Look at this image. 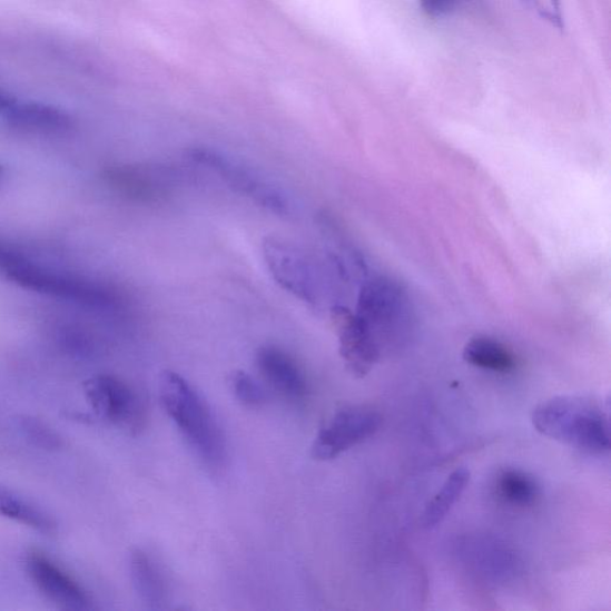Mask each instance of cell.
<instances>
[{
    "label": "cell",
    "mask_w": 611,
    "mask_h": 611,
    "mask_svg": "<svg viewBox=\"0 0 611 611\" xmlns=\"http://www.w3.org/2000/svg\"><path fill=\"white\" fill-rule=\"evenodd\" d=\"M536 432L590 454L610 451L609 407L593 395H559L533 411Z\"/></svg>",
    "instance_id": "obj_1"
},
{
    "label": "cell",
    "mask_w": 611,
    "mask_h": 611,
    "mask_svg": "<svg viewBox=\"0 0 611 611\" xmlns=\"http://www.w3.org/2000/svg\"><path fill=\"white\" fill-rule=\"evenodd\" d=\"M159 398L178 432L209 470H221L227 460L226 441L200 393L184 376L167 371L160 376Z\"/></svg>",
    "instance_id": "obj_2"
},
{
    "label": "cell",
    "mask_w": 611,
    "mask_h": 611,
    "mask_svg": "<svg viewBox=\"0 0 611 611\" xmlns=\"http://www.w3.org/2000/svg\"><path fill=\"white\" fill-rule=\"evenodd\" d=\"M0 266L13 283L30 290L99 308L114 307L119 303L118 295L107 287L38 267L19 257L0 254Z\"/></svg>",
    "instance_id": "obj_3"
},
{
    "label": "cell",
    "mask_w": 611,
    "mask_h": 611,
    "mask_svg": "<svg viewBox=\"0 0 611 611\" xmlns=\"http://www.w3.org/2000/svg\"><path fill=\"white\" fill-rule=\"evenodd\" d=\"M188 155L191 160L218 175L229 188L259 207L278 216H286L289 213L287 197L237 160L208 147L191 148Z\"/></svg>",
    "instance_id": "obj_4"
},
{
    "label": "cell",
    "mask_w": 611,
    "mask_h": 611,
    "mask_svg": "<svg viewBox=\"0 0 611 611\" xmlns=\"http://www.w3.org/2000/svg\"><path fill=\"white\" fill-rule=\"evenodd\" d=\"M263 257L275 283L308 305L319 300L316 267L299 246L285 239H264Z\"/></svg>",
    "instance_id": "obj_5"
},
{
    "label": "cell",
    "mask_w": 611,
    "mask_h": 611,
    "mask_svg": "<svg viewBox=\"0 0 611 611\" xmlns=\"http://www.w3.org/2000/svg\"><path fill=\"white\" fill-rule=\"evenodd\" d=\"M382 422V415L371 406H345L321 428L312 445V456L318 461L334 460L371 438Z\"/></svg>",
    "instance_id": "obj_6"
},
{
    "label": "cell",
    "mask_w": 611,
    "mask_h": 611,
    "mask_svg": "<svg viewBox=\"0 0 611 611\" xmlns=\"http://www.w3.org/2000/svg\"><path fill=\"white\" fill-rule=\"evenodd\" d=\"M87 400L99 418L138 432L145 422V406L138 392L122 378L97 375L85 384Z\"/></svg>",
    "instance_id": "obj_7"
},
{
    "label": "cell",
    "mask_w": 611,
    "mask_h": 611,
    "mask_svg": "<svg viewBox=\"0 0 611 611\" xmlns=\"http://www.w3.org/2000/svg\"><path fill=\"white\" fill-rule=\"evenodd\" d=\"M329 321L338 338L339 354L346 369L362 378L371 373L378 361L380 351L369 324L349 308L335 306Z\"/></svg>",
    "instance_id": "obj_8"
},
{
    "label": "cell",
    "mask_w": 611,
    "mask_h": 611,
    "mask_svg": "<svg viewBox=\"0 0 611 611\" xmlns=\"http://www.w3.org/2000/svg\"><path fill=\"white\" fill-rule=\"evenodd\" d=\"M26 569L39 591L65 610L86 611L95 609L89 592L66 573L46 553L31 550L26 556Z\"/></svg>",
    "instance_id": "obj_9"
},
{
    "label": "cell",
    "mask_w": 611,
    "mask_h": 611,
    "mask_svg": "<svg viewBox=\"0 0 611 611\" xmlns=\"http://www.w3.org/2000/svg\"><path fill=\"white\" fill-rule=\"evenodd\" d=\"M108 184L130 200L157 205L168 200L176 189V174L160 165H118L107 173Z\"/></svg>",
    "instance_id": "obj_10"
},
{
    "label": "cell",
    "mask_w": 611,
    "mask_h": 611,
    "mask_svg": "<svg viewBox=\"0 0 611 611\" xmlns=\"http://www.w3.org/2000/svg\"><path fill=\"white\" fill-rule=\"evenodd\" d=\"M256 362L264 380L283 398L292 403L306 400L307 377L293 356L275 345H266L257 352Z\"/></svg>",
    "instance_id": "obj_11"
},
{
    "label": "cell",
    "mask_w": 611,
    "mask_h": 611,
    "mask_svg": "<svg viewBox=\"0 0 611 611\" xmlns=\"http://www.w3.org/2000/svg\"><path fill=\"white\" fill-rule=\"evenodd\" d=\"M11 126L39 134H61L73 126L69 114L38 102H16L3 117Z\"/></svg>",
    "instance_id": "obj_12"
},
{
    "label": "cell",
    "mask_w": 611,
    "mask_h": 611,
    "mask_svg": "<svg viewBox=\"0 0 611 611\" xmlns=\"http://www.w3.org/2000/svg\"><path fill=\"white\" fill-rule=\"evenodd\" d=\"M131 582L148 609H160L168 601V585L155 560L140 549L130 553Z\"/></svg>",
    "instance_id": "obj_13"
},
{
    "label": "cell",
    "mask_w": 611,
    "mask_h": 611,
    "mask_svg": "<svg viewBox=\"0 0 611 611\" xmlns=\"http://www.w3.org/2000/svg\"><path fill=\"white\" fill-rule=\"evenodd\" d=\"M0 516L22 523L45 535H53L58 531V524L51 515L2 485H0Z\"/></svg>",
    "instance_id": "obj_14"
},
{
    "label": "cell",
    "mask_w": 611,
    "mask_h": 611,
    "mask_svg": "<svg viewBox=\"0 0 611 611\" xmlns=\"http://www.w3.org/2000/svg\"><path fill=\"white\" fill-rule=\"evenodd\" d=\"M464 359L471 366L494 373H509L516 367L513 352L500 341L490 337L472 338L465 346Z\"/></svg>",
    "instance_id": "obj_15"
},
{
    "label": "cell",
    "mask_w": 611,
    "mask_h": 611,
    "mask_svg": "<svg viewBox=\"0 0 611 611\" xmlns=\"http://www.w3.org/2000/svg\"><path fill=\"white\" fill-rule=\"evenodd\" d=\"M471 473L466 469H457L444 482L435 497L424 511V524L427 528L436 526L460 500L470 483Z\"/></svg>",
    "instance_id": "obj_16"
},
{
    "label": "cell",
    "mask_w": 611,
    "mask_h": 611,
    "mask_svg": "<svg viewBox=\"0 0 611 611\" xmlns=\"http://www.w3.org/2000/svg\"><path fill=\"white\" fill-rule=\"evenodd\" d=\"M500 497L510 505H532L539 497V486L533 476L519 470L504 471L497 481Z\"/></svg>",
    "instance_id": "obj_17"
},
{
    "label": "cell",
    "mask_w": 611,
    "mask_h": 611,
    "mask_svg": "<svg viewBox=\"0 0 611 611\" xmlns=\"http://www.w3.org/2000/svg\"><path fill=\"white\" fill-rule=\"evenodd\" d=\"M229 386L237 401L246 407L257 408L268 401V394L256 380L246 372L237 371L229 377Z\"/></svg>",
    "instance_id": "obj_18"
},
{
    "label": "cell",
    "mask_w": 611,
    "mask_h": 611,
    "mask_svg": "<svg viewBox=\"0 0 611 611\" xmlns=\"http://www.w3.org/2000/svg\"><path fill=\"white\" fill-rule=\"evenodd\" d=\"M22 428L27 437L43 450H58L62 440L45 423L36 418L27 417L22 421Z\"/></svg>",
    "instance_id": "obj_19"
},
{
    "label": "cell",
    "mask_w": 611,
    "mask_h": 611,
    "mask_svg": "<svg viewBox=\"0 0 611 611\" xmlns=\"http://www.w3.org/2000/svg\"><path fill=\"white\" fill-rule=\"evenodd\" d=\"M524 2L534 9L542 19L558 28H563V13H561L559 0H524Z\"/></svg>",
    "instance_id": "obj_20"
},
{
    "label": "cell",
    "mask_w": 611,
    "mask_h": 611,
    "mask_svg": "<svg viewBox=\"0 0 611 611\" xmlns=\"http://www.w3.org/2000/svg\"><path fill=\"white\" fill-rule=\"evenodd\" d=\"M423 11L432 18H442L454 11L460 0H420Z\"/></svg>",
    "instance_id": "obj_21"
},
{
    "label": "cell",
    "mask_w": 611,
    "mask_h": 611,
    "mask_svg": "<svg viewBox=\"0 0 611 611\" xmlns=\"http://www.w3.org/2000/svg\"><path fill=\"white\" fill-rule=\"evenodd\" d=\"M16 99L13 96L8 93L7 91L0 89V115L4 117L7 111L11 108V106L16 102Z\"/></svg>",
    "instance_id": "obj_22"
},
{
    "label": "cell",
    "mask_w": 611,
    "mask_h": 611,
    "mask_svg": "<svg viewBox=\"0 0 611 611\" xmlns=\"http://www.w3.org/2000/svg\"><path fill=\"white\" fill-rule=\"evenodd\" d=\"M0 173H2V169H0Z\"/></svg>",
    "instance_id": "obj_23"
}]
</instances>
